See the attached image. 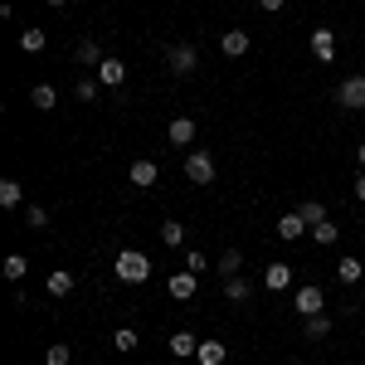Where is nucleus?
Listing matches in <instances>:
<instances>
[{
	"mask_svg": "<svg viewBox=\"0 0 365 365\" xmlns=\"http://www.w3.org/2000/svg\"><path fill=\"white\" fill-rule=\"evenodd\" d=\"M336 278L346 282V287H356V282H365V263H361V258H341V263H336Z\"/></svg>",
	"mask_w": 365,
	"mask_h": 365,
	"instance_id": "19",
	"label": "nucleus"
},
{
	"mask_svg": "<svg viewBox=\"0 0 365 365\" xmlns=\"http://www.w3.org/2000/svg\"><path fill=\"white\" fill-rule=\"evenodd\" d=\"M166 346H170V356H180V361H195V351H200V336H190V331H175V336H170Z\"/></svg>",
	"mask_w": 365,
	"mask_h": 365,
	"instance_id": "16",
	"label": "nucleus"
},
{
	"mask_svg": "<svg viewBox=\"0 0 365 365\" xmlns=\"http://www.w3.org/2000/svg\"><path fill=\"white\" fill-rule=\"evenodd\" d=\"M361 287H365V282H361Z\"/></svg>",
	"mask_w": 365,
	"mask_h": 365,
	"instance_id": "39",
	"label": "nucleus"
},
{
	"mask_svg": "<svg viewBox=\"0 0 365 365\" xmlns=\"http://www.w3.org/2000/svg\"><path fill=\"white\" fill-rule=\"evenodd\" d=\"M166 63H170V73H175V78H195L200 49H195V44H170V49H166Z\"/></svg>",
	"mask_w": 365,
	"mask_h": 365,
	"instance_id": "2",
	"label": "nucleus"
},
{
	"mask_svg": "<svg viewBox=\"0 0 365 365\" xmlns=\"http://www.w3.org/2000/svg\"><path fill=\"white\" fill-rule=\"evenodd\" d=\"M93 78H98L103 88H122V83H127V63H122L117 54H108L98 68H93Z\"/></svg>",
	"mask_w": 365,
	"mask_h": 365,
	"instance_id": "6",
	"label": "nucleus"
},
{
	"mask_svg": "<svg viewBox=\"0 0 365 365\" xmlns=\"http://www.w3.org/2000/svg\"><path fill=\"white\" fill-rule=\"evenodd\" d=\"M185 268H190V273H205V268H210V258H205L200 249H190V253H185Z\"/></svg>",
	"mask_w": 365,
	"mask_h": 365,
	"instance_id": "33",
	"label": "nucleus"
},
{
	"mask_svg": "<svg viewBox=\"0 0 365 365\" xmlns=\"http://www.w3.org/2000/svg\"><path fill=\"white\" fill-rule=\"evenodd\" d=\"M127 180H132V185H141V190H151V185L161 180V170H156V161H132Z\"/></svg>",
	"mask_w": 365,
	"mask_h": 365,
	"instance_id": "12",
	"label": "nucleus"
},
{
	"mask_svg": "<svg viewBox=\"0 0 365 365\" xmlns=\"http://www.w3.org/2000/svg\"><path fill=\"white\" fill-rule=\"evenodd\" d=\"M166 292L175 297V302H190V297L200 292V273H190V268H180V273H175V278L166 282Z\"/></svg>",
	"mask_w": 365,
	"mask_h": 365,
	"instance_id": "8",
	"label": "nucleus"
},
{
	"mask_svg": "<svg viewBox=\"0 0 365 365\" xmlns=\"http://www.w3.org/2000/svg\"><path fill=\"white\" fill-rule=\"evenodd\" d=\"M297 215H302L307 229H312V225H322V220H327V205H322V200H302V205H297Z\"/></svg>",
	"mask_w": 365,
	"mask_h": 365,
	"instance_id": "27",
	"label": "nucleus"
},
{
	"mask_svg": "<svg viewBox=\"0 0 365 365\" xmlns=\"http://www.w3.org/2000/svg\"><path fill=\"white\" fill-rule=\"evenodd\" d=\"M103 44H98V39H78V49H73V63H83V68H98V63H103Z\"/></svg>",
	"mask_w": 365,
	"mask_h": 365,
	"instance_id": "13",
	"label": "nucleus"
},
{
	"mask_svg": "<svg viewBox=\"0 0 365 365\" xmlns=\"http://www.w3.org/2000/svg\"><path fill=\"white\" fill-rule=\"evenodd\" d=\"M302 229H307V220H302L297 210H287V215L278 220V239H287V244H297V239H302Z\"/></svg>",
	"mask_w": 365,
	"mask_h": 365,
	"instance_id": "15",
	"label": "nucleus"
},
{
	"mask_svg": "<svg viewBox=\"0 0 365 365\" xmlns=\"http://www.w3.org/2000/svg\"><path fill=\"white\" fill-rule=\"evenodd\" d=\"M0 273H5L10 282H20V278L29 273V258H25V253H5V263H0Z\"/></svg>",
	"mask_w": 365,
	"mask_h": 365,
	"instance_id": "24",
	"label": "nucleus"
},
{
	"mask_svg": "<svg viewBox=\"0 0 365 365\" xmlns=\"http://www.w3.org/2000/svg\"><path fill=\"white\" fill-rule=\"evenodd\" d=\"M195 361H200V365H225V361H229V351H225V341H200V351H195Z\"/></svg>",
	"mask_w": 365,
	"mask_h": 365,
	"instance_id": "18",
	"label": "nucleus"
},
{
	"mask_svg": "<svg viewBox=\"0 0 365 365\" xmlns=\"http://www.w3.org/2000/svg\"><path fill=\"white\" fill-rule=\"evenodd\" d=\"M68 361H73V346H68V341H54V346L44 351V365H68Z\"/></svg>",
	"mask_w": 365,
	"mask_h": 365,
	"instance_id": "29",
	"label": "nucleus"
},
{
	"mask_svg": "<svg viewBox=\"0 0 365 365\" xmlns=\"http://www.w3.org/2000/svg\"><path fill=\"white\" fill-rule=\"evenodd\" d=\"M25 225L29 229H49V210H44V205H29V210H25Z\"/></svg>",
	"mask_w": 365,
	"mask_h": 365,
	"instance_id": "32",
	"label": "nucleus"
},
{
	"mask_svg": "<svg viewBox=\"0 0 365 365\" xmlns=\"http://www.w3.org/2000/svg\"><path fill=\"white\" fill-rule=\"evenodd\" d=\"M302 336H307V341L331 336V317H327V312H317V317H302Z\"/></svg>",
	"mask_w": 365,
	"mask_h": 365,
	"instance_id": "17",
	"label": "nucleus"
},
{
	"mask_svg": "<svg viewBox=\"0 0 365 365\" xmlns=\"http://www.w3.org/2000/svg\"><path fill=\"white\" fill-rule=\"evenodd\" d=\"M113 273L122 282H146V278H151V258H146L141 249H122L113 258Z\"/></svg>",
	"mask_w": 365,
	"mask_h": 365,
	"instance_id": "1",
	"label": "nucleus"
},
{
	"mask_svg": "<svg viewBox=\"0 0 365 365\" xmlns=\"http://www.w3.org/2000/svg\"><path fill=\"white\" fill-rule=\"evenodd\" d=\"M161 244H166V249H180V244H185V225H180V220H166V225H161Z\"/></svg>",
	"mask_w": 365,
	"mask_h": 365,
	"instance_id": "26",
	"label": "nucleus"
},
{
	"mask_svg": "<svg viewBox=\"0 0 365 365\" xmlns=\"http://www.w3.org/2000/svg\"><path fill=\"white\" fill-rule=\"evenodd\" d=\"M49 5H54V10H68V0H49Z\"/></svg>",
	"mask_w": 365,
	"mask_h": 365,
	"instance_id": "37",
	"label": "nucleus"
},
{
	"mask_svg": "<svg viewBox=\"0 0 365 365\" xmlns=\"http://www.w3.org/2000/svg\"><path fill=\"white\" fill-rule=\"evenodd\" d=\"M98 93H103L98 78H78V83H73V98H78V103H98Z\"/></svg>",
	"mask_w": 365,
	"mask_h": 365,
	"instance_id": "31",
	"label": "nucleus"
},
{
	"mask_svg": "<svg viewBox=\"0 0 365 365\" xmlns=\"http://www.w3.org/2000/svg\"><path fill=\"white\" fill-rule=\"evenodd\" d=\"M44 287H49V297H68V292H73V273H68V268H54V273L44 278Z\"/></svg>",
	"mask_w": 365,
	"mask_h": 365,
	"instance_id": "20",
	"label": "nucleus"
},
{
	"mask_svg": "<svg viewBox=\"0 0 365 365\" xmlns=\"http://www.w3.org/2000/svg\"><path fill=\"white\" fill-rule=\"evenodd\" d=\"M312 239H317L322 249H331V244H336V239H341V229L331 225V220H322V225H312Z\"/></svg>",
	"mask_w": 365,
	"mask_h": 365,
	"instance_id": "28",
	"label": "nucleus"
},
{
	"mask_svg": "<svg viewBox=\"0 0 365 365\" xmlns=\"http://www.w3.org/2000/svg\"><path fill=\"white\" fill-rule=\"evenodd\" d=\"M356 161H361V170H365V141H361V151H356Z\"/></svg>",
	"mask_w": 365,
	"mask_h": 365,
	"instance_id": "36",
	"label": "nucleus"
},
{
	"mask_svg": "<svg viewBox=\"0 0 365 365\" xmlns=\"http://www.w3.org/2000/svg\"><path fill=\"white\" fill-rule=\"evenodd\" d=\"M137 331H132V327H117L113 331V351H122V356H127V351H137Z\"/></svg>",
	"mask_w": 365,
	"mask_h": 365,
	"instance_id": "30",
	"label": "nucleus"
},
{
	"mask_svg": "<svg viewBox=\"0 0 365 365\" xmlns=\"http://www.w3.org/2000/svg\"><path fill=\"white\" fill-rule=\"evenodd\" d=\"M29 103H34L39 113H54V108H58V88L54 83H34V88H29Z\"/></svg>",
	"mask_w": 365,
	"mask_h": 365,
	"instance_id": "14",
	"label": "nucleus"
},
{
	"mask_svg": "<svg viewBox=\"0 0 365 365\" xmlns=\"http://www.w3.org/2000/svg\"><path fill=\"white\" fill-rule=\"evenodd\" d=\"M336 103L346 108V113H365V73H351V78H341Z\"/></svg>",
	"mask_w": 365,
	"mask_h": 365,
	"instance_id": "3",
	"label": "nucleus"
},
{
	"mask_svg": "<svg viewBox=\"0 0 365 365\" xmlns=\"http://www.w3.org/2000/svg\"><path fill=\"white\" fill-rule=\"evenodd\" d=\"M20 49H25V54H44V49H49V34H44V29H20Z\"/></svg>",
	"mask_w": 365,
	"mask_h": 365,
	"instance_id": "23",
	"label": "nucleus"
},
{
	"mask_svg": "<svg viewBox=\"0 0 365 365\" xmlns=\"http://www.w3.org/2000/svg\"><path fill=\"white\" fill-rule=\"evenodd\" d=\"M195 117H170V127H166V141L170 146H180V151H185V146H190V141H195Z\"/></svg>",
	"mask_w": 365,
	"mask_h": 365,
	"instance_id": "9",
	"label": "nucleus"
},
{
	"mask_svg": "<svg viewBox=\"0 0 365 365\" xmlns=\"http://www.w3.org/2000/svg\"><path fill=\"white\" fill-rule=\"evenodd\" d=\"M220 54L225 58H244L249 54V34H244V29H225V34H220Z\"/></svg>",
	"mask_w": 365,
	"mask_h": 365,
	"instance_id": "10",
	"label": "nucleus"
},
{
	"mask_svg": "<svg viewBox=\"0 0 365 365\" xmlns=\"http://www.w3.org/2000/svg\"><path fill=\"white\" fill-rule=\"evenodd\" d=\"M215 268H220L225 278H239V268H244V253H239V249H225V253H220V263H215Z\"/></svg>",
	"mask_w": 365,
	"mask_h": 365,
	"instance_id": "25",
	"label": "nucleus"
},
{
	"mask_svg": "<svg viewBox=\"0 0 365 365\" xmlns=\"http://www.w3.org/2000/svg\"><path fill=\"white\" fill-rule=\"evenodd\" d=\"M307 49H312L317 63H331V58H336V29H312Z\"/></svg>",
	"mask_w": 365,
	"mask_h": 365,
	"instance_id": "7",
	"label": "nucleus"
},
{
	"mask_svg": "<svg viewBox=\"0 0 365 365\" xmlns=\"http://www.w3.org/2000/svg\"><path fill=\"white\" fill-rule=\"evenodd\" d=\"M292 365H302V361H292Z\"/></svg>",
	"mask_w": 365,
	"mask_h": 365,
	"instance_id": "38",
	"label": "nucleus"
},
{
	"mask_svg": "<svg viewBox=\"0 0 365 365\" xmlns=\"http://www.w3.org/2000/svg\"><path fill=\"white\" fill-rule=\"evenodd\" d=\"M292 307H297V317H317V312H327V292L317 282H307V287L292 292Z\"/></svg>",
	"mask_w": 365,
	"mask_h": 365,
	"instance_id": "5",
	"label": "nucleus"
},
{
	"mask_svg": "<svg viewBox=\"0 0 365 365\" xmlns=\"http://www.w3.org/2000/svg\"><path fill=\"white\" fill-rule=\"evenodd\" d=\"M356 200H365V170L356 175Z\"/></svg>",
	"mask_w": 365,
	"mask_h": 365,
	"instance_id": "35",
	"label": "nucleus"
},
{
	"mask_svg": "<svg viewBox=\"0 0 365 365\" xmlns=\"http://www.w3.org/2000/svg\"><path fill=\"white\" fill-rule=\"evenodd\" d=\"M15 205H25V185L5 175V180H0V210H15Z\"/></svg>",
	"mask_w": 365,
	"mask_h": 365,
	"instance_id": "21",
	"label": "nucleus"
},
{
	"mask_svg": "<svg viewBox=\"0 0 365 365\" xmlns=\"http://www.w3.org/2000/svg\"><path fill=\"white\" fill-rule=\"evenodd\" d=\"M282 5H287V0H258V10H263V15H282Z\"/></svg>",
	"mask_w": 365,
	"mask_h": 365,
	"instance_id": "34",
	"label": "nucleus"
},
{
	"mask_svg": "<svg viewBox=\"0 0 365 365\" xmlns=\"http://www.w3.org/2000/svg\"><path fill=\"white\" fill-rule=\"evenodd\" d=\"M185 180L190 185H215V156L210 151H190L185 156Z\"/></svg>",
	"mask_w": 365,
	"mask_h": 365,
	"instance_id": "4",
	"label": "nucleus"
},
{
	"mask_svg": "<svg viewBox=\"0 0 365 365\" xmlns=\"http://www.w3.org/2000/svg\"><path fill=\"white\" fill-rule=\"evenodd\" d=\"M263 287H268V292H287V287H292V268H287V263H268V268H263Z\"/></svg>",
	"mask_w": 365,
	"mask_h": 365,
	"instance_id": "11",
	"label": "nucleus"
},
{
	"mask_svg": "<svg viewBox=\"0 0 365 365\" xmlns=\"http://www.w3.org/2000/svg\"><path fill=\"white\" fill-rule=\"evenodd\" d=\"M249 297H253V282L249 278H225V302L239 307V302H249Z\"/></svg>",
	"mask_w": 365,
	"mask_h": 365,
	"instance_id": "22",
	"label": "nucleus"
}]
</instances>
